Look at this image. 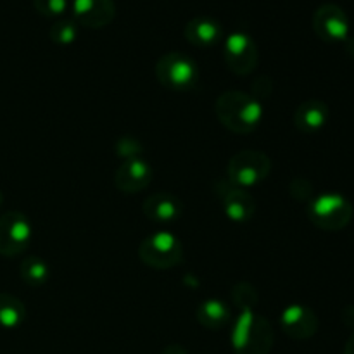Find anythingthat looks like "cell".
<instances>
[{
  "label": "cell",
  "instance_id": "1",
  "mask_svg": "<svg viewBox=\"0 0 354 354\" xmlns=\"http://www.w3.org/2000/svg\"><path fill=\"white\" fill-rule=\"evenodd\" d=\"M216 116L234 133H251L261 123L263 106L254 95L230 90L218 97Z\"/></svg>",
  "mask_w": 354,
  "mask_h": 354
},
{
  "label": "cell",
  "instance_id": "2",
  "mask_svg": "<svg viewBox=\"0 0 354 354\" xmlns=\"http://www.w3.org/2000/svg\"><path fill=\"white\" fill-rule=\"evenodd\" d=\"M235 354H268L273 346V332L268 322L251 310H242L230 334Z\"/></svg>",
  "mask_w": 354,
  "mask_h": 354
},
{
  "label": "cell",
  "instance_id": "3",
  "mask_svg": "<svg viewBox=\"0 0 354 354\" xmlns=\"http://www.w3.org/2000/svg\"><path fill=\"white\" fill-rule=\"evenodd\" d=\"M308 216L318 228L337 232L348 227L353 218V206L341 194H322L308 206Z\"/></svg>",
  "mask_w": 354,
  "mask_h": 354
},
{
  "label": "cell",
  "instance_id": "4",
  "mask_svg": "<svg viewBox=\"0 0 354 354\" xmlns=\"http://www.w3.org/2000/svg\"><path fill=\"white\" fill-rule=\"evenodd\" d=\"M138 256L151 268L169 270L182 263L183 248L182 242L169 232H154L142 241Z\"/></svg>",
  "mask_w": 354,
  "mask_h": 354
},
{
  "label": "cell",
  "instance_id": "5",
  "mask_svg": "<svg viewBox=\"0 0 354 354\" xmlns=\"http://www.w3.org/2000/svg\"><path fill=\"white\" fill-rule=\"evenodd\" d=\"M272 171V161L259 151H241L230 159L227 178L241 189H251L268 178Z\"/></svg>",
  "mask_w": 354,
  "mask_h": 354
},
{
  "label": "cell",
  "instance_id": "6",
  "mask_svg": "<svg viewBox=\"0 0 354 354\" xmlns=\"http://www.w3.org/2000/svg\"><path fill=\"white\" fill-rule=\"evenodd\" d=\"M156 75L165 86L178 92L194 88L199 80L197 64L182 52L165 54L156 64Z\"/></svg>",
  "mask_w": 354,
  "mask_h": 354
},
{
  "label": "cell",
  "instance_id": "7",
  "mask_svg": "<svg viewBox=\"0 0 354 354\" xmlns=\"http://www.w3.org/2000/svg\"><path fill=\"white\" fill-rule=\"evenodd\" d=\"M33 235L30 220L19 211H9L0 216V254L12 258L28 249Z\"/></svg>",
  "mask_w": 354,
  "mask_h": 354
},
{
  "label": "cell",
  "instance_id": "8",
  "mask_svg": "<svg viewBox=\"0 0 354 354\" xmlns=\"http://www.w3.org/2000/svg\"><path fill=\"white\" fill-rule=\"evenodd\" d=\"M225 62L239 76L251 75L259 61L256 41L244 31H234L225 38Z\"/></svg>",
  "mask_w": 354,
  "mask_h": 354
},
{
  "label": "cell",
  "instance_id": "9",
  "mask_svg": "<svg viewBox=\"0 0 354 354\" xmlns=\"http://www.w3.org/2000/svg\"><path fill=\"white\" fill-rule=\"evenodd\" d=\"M313 30L325 41H346L349 38V17L337 3H324L313 14Z\"/></svg>",
  "mask_w": 354,
  "mask_h": 354
},
{
  "label": "cell",
  "instance_id": "10",
  "mask_svg": "<svg viewBox=\"0 0 354 354\" xmlns=\"http://www.w3.org/2000/svg\"><path fill=\"white\" fill-rule=\"evenodd\" d=\"M216 194L223 203V211L228 220L235 221V223H245L254 216L256 203L245 189H241L228 178H225L218 182Z\"/></svg>",
  "mask_w": 354,
  "mask_h": 354
},
{
  "label": "cell",
  "instance_id": "11",
  "mask_svg": "<svg viewBox=\"0 0 354 354\" xmlns=\"http://www.w3.org/2000/svg\"><path fill=\"white\" fill-rule=\"evenodd\" d=\"M71 12L73 21L78 26L99 30L113 23L116 3L114 0H73Z\"/></svg>",
  "mask_w": 354,
  "mask_h": 354
},
{
  "label": "cell",
  "instance_id": "12",
  "mask_svg": "<svg viewBox=\"0 0 354 354\" xmlns=\"http://www.w3.org/2000/svg\"><path fill=\"white\" fill-rule=\"evenodd\" d=\"M282 330L296 341H306L311 339L318 330V318L310 308L303 304H292L286 308L280 317Z\"/></svg>",
  "mask_w": 354,
  "mask_h": 354
},
{
  "label": "cell",
  "instance_id": "13",
  "mask_svg": "<svg viewBox=\"0 0 354 354\" xmlns=\"http://www.w3.org/2000/svg\"><path fill=\"white\" fill-rule=\"evenodd\" d=\"M152 180V169L144 159L135 158L128 159L123 165L118 168L116 176H114V183H116L118 190L124 194H137L142 192L145 187H149Z\"/></svg>",
  "mask_w": 354,
  "mask_h": 354
},
{
  "label": "cell",
  "instance_id": "14",
  "mask_svg": "<svg viewBox=\"0 0 354 354\" xmlns=\"http://www.w3.org/2000/svg\"><path fill=\"white\" fill-rule=\"evenodd\" d=\"M183 213V203L169 192L152 194L144 203V214L156 223H173Z\"/></svg>",
  "mask_w": 354,
  "mask_h": 354
},
{
  "label": "cell",
  "instance_id": "15",
  "mask_svg": "<svg viewBox=\"0 0 354 354\" xmlns=\"http://www.w3.org/2000/svg\"><path fill=\"white\" fill-rule=\"evenodd\" d=\"M185 38L196 47H213L223 37L220 21L211 16H197L185 26Z\"/></svg>",
  "mask_w": 354,
  "mask_h": 354
},
{
  "label": "cell",
  "instance_id": "16",
  "mask_svg": "<svg viewBox=\"0 0 354 354\" xmlns=\"http://www.w3.org/2000/svg\"><path fill=\"white\" fill-rule=\"evenodd\" d=\"M328 106L322 100L311 99L301 104L294 114V123L303 133H317L327 124Z\"/></svg>",
  "mask_w": 354,
  "mask_h": 354
},
{
  "label": "cell",
  "instance_id": "17",
  "mask_svg": "<svg viewBox=\"0 0 354 354\" xmlns=\"http://www.w3.org/2000/svg\"><path fill=\"white\" fill-rule=\"evenodd\" d=\"M197 320L203 327L218 330L230 322V308L221 299H206L197 310Z\"/></svg>",
  "mask_w": 354,
  "mask_h": 354
},
{
  "label": "cell",
  "instance_id": "18",
  "mask_svg": "<svg viewBox=\"0 0 354 354\" xmlns=\"http://www.w3.org/2000/svg\"><path fill=\"white\" fill-rule=\"evenodd\" d=\"M26 320V308L23 301L7 292H0V327L14 330Z\"/></svg>",
  "mask_w": 354,
  "mask_h": 354
},
{
  "label": "cell",
  "instance_id": "19",
  "mask_svg": "<svg viewBox=\"0 0 354 354\" xmlns=\"http://www.w3.org/2000/svg\"><path fill=\"white\" fill-rule=\"evenodd\" d=\"M21 279L28 283L30 287H41L50 277V268L47 263L37 256H30L24 259L19 266Z\"/></svg>",
  "mask_w": 354,
  "mask_h": 354
},
{
  "label": "cell",
  "instance_id": "20",
  "mask_svg": "<svg viewBox=\"0 0 354 354\" xmlns=\"http://www.w3.org/2000/svg\"><path fill=\"white\" fill-rule=\"evenodd\" d=\"M50 38L57 45H71L78 38V24L68 17L55 19V23L50 28Z\"/></svg>",
  "mask_w": 354,
  "mask_h": 354
},
{
  "label": "cell",
  "instance_id": "21",
  "mask_svg": "<svg viewBox=\"0 0 354 354\" xmlns=\"http://www.w3.org/2000/svg\"><path fill=\"white\" fill-rule=\"evenodd\" d=\"M38 14L48 19H61L69 9V0H33Z\"/></svg>",
  "mask_w": 354,
  "mask_h": 354
},
{
  "label": "cell",
  "instance_id": "22",
  "mask_svg": "<svg viewBox=\"0 0 354 354\" xmlns=\"http://www.w3.org/2000/svg\"><path fill=\"white\" fill-rule=\"evenodd\" d=\"M140 149H142L140 144H138L137 138H133V137L120 138V140H118V145H116L118 156L124 158V161L138 158V152H140Z\"/></svg>",
  "mask_w": 354,
  "mask_h": 354
},
{
  "label": "cell",
  "instance_id": "23",
  "mask_svg": "<svg viewBox=\"0 0 354 354\" xmlns=\"http://www.w3.org/2000/svg\"><path fill=\"white\" fill-rule=\"evenodd\" d=\"M162 354H187V351L180 344H169L166 346Z\"/></svg>",
  "mask_w": 354,
  "mask_h": 354
},
{
  "label": "cell",
  "instance_id": "24",
  "mask_svg": "<svg viewBox=\"0 0 354 354\" xmlns=\"http://www.w3.org/2000/svg\"><path fill=\"white\" fill-rule=\"evenodd\" d=\"M344 354H354V334L351 335V337H349V341L346 342Z\"/></svg>",
  "mask_w": 354,
  "mask_h": 354
},
{
  "label": "cell",
  "instance_id": "25",
  "mask_svg": "<svg viewBox=\"0 0 354 354\" xmlns=\"http://www.w3.org/2000/svg\"><path fill=\"white\" fill-rule=\"evenodd\" d=\"M346 44H348V52H349V54L354 55V38H348V40H346Z\"/></svg>",
  "mask_w": 354,
  "mask_h": 354
},
{
  "label": "cell",
  "instance_id": "26",
  "mask_svg": "<svg viewBox=\"0 0 354 354\" xmlns=\"http://www.w3.org/2000/svg\"><path fill=\"white\" fill-rule=\"evenodd\" d=\"M2 204H3V194L0 192V207H2Z\"/></svg>",
  "mask_w": 354,
  "mask_h": 354
}]
</instances>
